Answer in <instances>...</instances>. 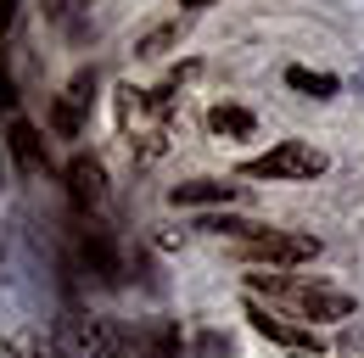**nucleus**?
<instances>
[{"mask_svg": "<svg viewBox=\"0 0 364 358\" xmlns=\"http://www.w3.org/2000/svg\"><path fill=\"white\" fill-rule=\"evenodd\" d=\"M325 163H331V157H325L319 146H309V140H280L264 157L241 163V174L247 179H314V174H325Z\"/></svg>", "mask_w": 364, "mask_h": 358, "instance_id": "nucleus-4", "label": "nucleus"}, {"mask_svg": "<svg viewBox=\"0 0 364 358\" xmlns=\"http://www.w3.org/2000/svg\"><path fill=\"white\" fill-rule=\"evenodd\" d=\"M68 196H73V207H79V213H90V207L107 202V168H101V157L79 151V157L68 163Z\"/></svg>", "mask_w": 364, "mask_h": 358, "instance_id": "nucleus-6", "label": "nucleus"}, {"mask_svg": "<svg viewBox=\"0 0 364 358\" xmlns=\"http://www.w3.org/2000/svg\"><path fill=\"white\" fill-rule=\"evenodd\" d=\"M11 358H68V353H62L50 336H34V330H28V336H11Z\"/></svg>", "mask_w": 364, "mask_h": 358, "instance_id": "nucleus-12", "label": "nucleus"}, {"mask_svg": "<svg viewBox=\"0 0 364 358\" xmlns=\"http://www.w3.org/2000/svg\"><path fill=\"white\" fill-rule=\"evenodd\" d=\"M17 107V85H11V73L0 67V112H11Z\"/></svg>", "mask_w": 364, "mask_h": 358, "instance_id": "nucleus-16", "label": "nucleus"}, {"mask_svg": "<svg viewBox=\"0 0 364 358\" xmlns=\"http://www.w3.org/2000/svg\"><path fill=\"white\" fill-rule=\"evenodd\" d=\"M303 358H314V353H303Z\"/></svg>", "mask_w": 364, "mask_h": 358, "instance_id": "nucleus-18", "label": "nucleus"}, {"mask_svg": "<svg viewBox=\"0 0 364 358\" xmlns=\"http://www.w3.org/2000/svg\"><path fill=\"white\" fill-rule=\"evenodd\" d=\"M180 23H163V28H151V34H146V40L135 45V56H146V62H157V56H168V50H174V45H180Z\"/></svg>", "mask_w": 364, "mask_h": 358, "instance_id": "nucleus-11", "label": "nucleus"}, {"mask_svg": "<svg viewBox=\"0 0 364 358\" xmlns=\"http://www.w3.org/2000/svg\"><path fill=\"white\" fill-rule=\"evenodd\" d=\"M68 101H73V107H90V101H95V73H79L73 90H68Z\"/></svg>", "mask_w": 364, "mask_h": 358, "instance_id": "nucleus-15", "label": "nucleus"}, {"mask_svg": "<svg viewBox=\"0 0 364 358\" xmlns=\"http://www.w3.org/2000/svg\"><path fill=\"white\" fill-rule=\"evenodd\" d=\"M247 319H252V330H258V336H269V342L291 347V353H319L314 325H303V319H291V313L264 308V303H247Z\"/></svg>", "mask_w": 364, "mask_h": 358, "instance_id": "nucleus-5", "label": "nucleus"}, {"mask_svg": "<svg viewBox=\"0 0 364 358\" xmlns=\"http://www.w3.org/2000/svg\"><path fill=\"white\" fill-rule=\"evenodd\" d=\"M235 252H241L247 264H264V268H297V264H314L319 258V241L314 235H297V229H269V224H258L252 235L235 241Z\"/></svg>", "mask_w": 364, "mask_h": 358, "instance_id": "nucleus-3", "label": "nucleus"}, {"mask_svg": "<svg viewBox=\"0 0 364 358\" xmlns=\"http://www.w3.org/2000/svg\"><path fill=\"white\" fill-rule=\"evenodd\" d=\"M6 146H11V157H17V168H23V174H34V168L46 163V146H40V129H34V124H23V118H17L11 129H6Z\"/></svg>", "mask_w": 364, "mask_h": 358, "instance_id": "nucleus-9", "label": "nucleus"}, {"mask_svg": "<svg viewBox=\"0 0 364 358\" xmlns=\"http://www.w3.org/2000/svg\"><path fill=\"white\" fill-rule=\"evenodd\" d=\"M252 291H269L274 303H286L291 319H303V325H336V319H353V297H348V291H336V286H319V280L252 274Z\"/></svg>", "mask_w": 364, "mask_h": 358, "instance_id": "nucleus-1", "label": "nucleus"}, {"mask_svg": "<svg viewBox=\"0 0 364 358\" xmlns=\"http://www.w3.org/2000/svg\"><path fill=\"white\" fill-rule=\"evenodd\" d=\"M79 246H85V264L101 286H118L124 280V264H118V246H112V235L101 229V224H85V235H79Z\"/></svg>", "mask_w": 364, "mask_h": 358, "instance_id": "nucleus-7", "label": "nucleus"}, {"mask_svg": "<svg viewBox=\"0 0 364 358\" xmlns=\"http://www.w3.org/2000/svg\"><path fill=\"white\" fill-rule=\"evenodd\" d=\"M180 6H191V11H202V6H219V0H180Z\"/></svg>", "mask_w": 364, "mask_h": 358, "instance_id": "nucleus-17", "label": "nucleus"}, {"mask_svg": "<svg viewBox=\"0 0 364 358\" xmlns=\"http://www.w3.org/2000/svg\"><path fill=\"white\" fill-rule=\"evenodd\" d=\"M85 6H90V0H85Z\"/></svg>", "mask_w": 364, "mask_h": 358, "instance_id": "nucleus-19", "label": "nucleus"}, {"mask_svg": "<svg viewBox=\"0 0 364 358\" xmlns=\"http://www.w3.org/2000/svg\"><path fill=\"white\" fill-rule=\"evenodd\" d=\"M208 129L219 134V140H252L258 118H252L247 107H213V112H208Z\"/></svg>", "mask_w": 364, "mask_h": 358, "instance_id": "nucleus-10", "label": "nucleus"}, {"mask_svg": "<svg viewBox=\"0 0 364 358\" xmlns=\"http://www.w3.org/2000/svg\"><path fill=\"white\" fill-rule=\"evenodd\" d=\"M50 124H56V134H79V107L73 101H56L50 107Z\"/></svg>", "mask_w": 364, "mask_h": 358, "instance_id": "nucleus-14", "label": "nucleus"}, {"mask_svg": "<svg viewBox=\"0 0 364 358\" xmlns=\"http://www.w3.org/2000/svg\"><path fill=\"white\" fill-rule=\"evenodd\" d=\"M73 342L90 358H157V336L124 319H85V325H73Z\"/></svg>", "mask_w": 364, "mask_h": 358, "instance_id": "nucleus-2", "label": "nucleus"}, {"mask_svg": "<svg viewBox=\"0 0 364 358\" xmlns=\"http://www.w3.org/2000/svg\"><path fill=\"white\" fill-rule=\"evenodd\" d=\"M168 202L174 207H219V202H235V185H225V179H185V185L168 190Z\"/></svg>", "mask_w": 364, "mask_h": 358, "instance_id": "nucleus-8", "label": "nucleus"}, {"mask_svg": "<svg viewBox=\"0 0 364 358\" xmlns=\"http://www.w3.org/2000/svg\"><path fill=\"white\" fill-rule=\"evenodd\" d=\"M286 85L303 90V95H336V79H331V73H309V67H291Z\"/></svg>", "mask_w": 364, "mask_h": 358, "instance_id": "nucleus-13", "label": "nucleus"}]
</instances>
